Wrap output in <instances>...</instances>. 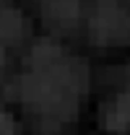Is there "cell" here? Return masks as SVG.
<instances>
[{
	"instance_id": "cell-1",
	"label": "cell",
	"mask_w": 130,
	"mask_h": 135,
	"mask_svg": "<svg viewBox=\"0 0 130 135\" xmlns=\"http://www.w3.org/2000/svg\"><path fill=\"white\" fill-rule=\"evenodd\" d=\"M86 65L63 44L39 39L16 75V101L39 125H65L86 94Z\"/></svg>"
},
{
	"instance_id": "cell-3",
	"label": "cell",
	"mask_w": 130,
	"mask_h": 135,
	"mask_svg": "<svg viewBox=\"0 0 130 135\" xmlns=\"http://www.w3.org/2000/svg\"><path fill=\"white\" fill-rule=\"evenodd\" d=\"M29 34V23L13 0H0V47H18Z\"/></svg>"
},
{
	"instance_id": "cell-6",
	"label": "cell",
	"mask_w": 130,
	"mask_h": 135,
	"mask_svg": "<svg viewBox=\"0 0 130 135\" xmlns=\"http://www.w3.org/2000/svg\"><path fill=\"white\" fill-rule=\"evenodd\" d=\"M16 125H18V119L13 117V114H8V112L0 109V133H13Z\"/></svg>"
},
{
	"instance_id": "cell-5",
	"label": "cell",
	"mask_w": 130,
	"mask_h": 135,
	"mask_svg": "<svg viewBox=\"0 0 130 135\" xmlns=\"http://www.w3.org/2000/svg\"><path fill=\"white\" fill-rule=\"evenodd\" d=\"M107 127H130V88H125L107 112Z\"/></svg>"
},
{
	"instance_id": "cell-4",
	"label": "cell",
	"mask_w": 130,
	"mask_h": 135,
	"mask_svg": "<svg viewBox=\"0 0 130 135\" xmlns=\"http://www.w3.org/2000/svg\"><path fill=\"white\" fill-rule=\"evenodd\" d=\"M34 5L39 8V16L47 23H55L60 29L76 26V21L81 16L78 0H34Z\"/></svg>"
},
{
	"instance_id": "cell-2",
	"label": "cell",
	"mask_w": 130,
	"mask_h": 135,
	"mask_svg": "<svg viewBox=\"0 0 130 135\" xmlns=\"http://www.w3.org/2000/svg\"><path fill=\"white\" fill-rule=\"evenodd\" d=\"M89 34L94 44L114 47L130 44V13L120 0H99L96 11L89 21Z\"/></svg>"
}]
</instances>
